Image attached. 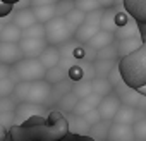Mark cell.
Listing matches in <instances>:
<instances>
[{"mask_svg": "<svg viewBox=\"0 0 146 141\" xmlns=\"http://www.w3.org/2000/svg\"><path fill=\"white\" fill-rule=\"evenodd\" d=\"M43 107L40 105H29V103H19L14 115H16V120H21L23 124L26 120H29L31 117H43Z\"/></svg>", "mask_w": 146, "mask_h": 141, "instance_id": "9a60e30c", "label": "cell"}, {"mask_svg": "<svg viewBox=\"0 0 146 141\" xmlns=\"http://www.w3.org/2000/svg\"><path fill=\"white\" fill-rule=\"evenodd\" d=\"M23 52L19 48V45H12V43H0V64L14 67L17 62H21Z\"/></svg>", "mask_w": 146, "mask_h": 141, "instance_id": "30bf717a", "label": "cell"}, {"mask_svg": "<svg viewBox=\"0 0 146 141\" xmlns=\"http://www.w3.org/2000/svg\"><path fill=\"white\" fill-rule=\"evenodd\" d=\"M67 76H69V81L74 84V83H79L84 79V72H83V67L81 64H74L69 70H67Z\"/></svg>", "mask_w": 146, "mask_h": 141, "instance_id": "1f68e13d", "label": "cell"}, {"mask_svg": "<svg viewBox=\"0 0 146 141\" xmlns=\"http://www.w3.org/2000/svg\"><path fill=\"white\" fill-rule=\"evenodd\" d=\"M115 90H113V86L107 81V79H93V93L95 95H98V96H102V98H105V96H108V95H112Z\"/></svg>", "mask_w": 146, "mask_h": 141, "instance_id": "484cf974", "label": "cell"}, {"mask_svg": "<svg viewBox=\"0 0 146 141\" xmlns=\"http://www.w3.org/2000/svg\"><path fill=\"white\" fill-rule=\"evenodd\" d=\"M115 33H108V31H100L86 47L91 50V52H100V50H103V48H107V47H110V45H113L115 43Z\"/></svg>", "mask_w": 146, "mask_h": 141, "instance_id": "e0dca14e", "label": "cell"}, {"mask_svg": "<svg viewBox=\"0 0 146 141\" xmlns=\"http://www.w3.org/2000/svg\"><path fill=\"white\" fill-rule=\"evenodd\" d=\"M102 19H103V11H96V12L86 14V19L81 24V28L76 31L74 40L79 45H88L102 31Z\"/></svg>", "mask_w": 146, "mask_h": 141, "instance_id": "5b68a950", "label": "cell"}, {"mask_svg": "<svg viewBox=\"0 0 146 141\" xmlns=\"http://www.w3.org/2000/svg\"><path fill=\"white\" fill-rule=\"evenodd\" d=\"M5 134H7V129H5V127H2V126H0V141H4Z\"/></svg>", "mask_w": 146, "mask_h": 141, "instance_id": "ab89813d", "label": "cell"}, {"mask_svg": "<svg viewBox=\"0 0 146 141\" xmlns=\"http://www.w3.org/2000/svg\"><path fill=\"white\" fill-rule=\"evenodd\" d=\"M117 59H119V52H117L115 43L110 45V47H107V48H103V50H100V52H96V60H112V62H117Z\"/></svg>", "mask_w": 146, "mask_h": 141, "instance_id": "f546056e", "label": "cell"}, {"mask_svg": "<svg viewBox=\"0 0 146 141\" xmlns=\"http://www.w3.org/2000/svg\"><path fill=\"white\" fill-rule=\"evenodd\" d=\"M12 120H16V115H14V114H0V126H2V127L7 129V126H9Z\"/></svg>", "mask_w": 146, "mask_h": 141, "instance_id": "8d00e7d4", "label": "cell"}, {"mask_svg": "<svg viewBox=\"0 0 146 141\" xmlns=\"http://www.w3.org/2000/svg\"><path fill=\"white\" fill-rule=\"evenodd\" d=\"M74 38L64 17H55L45 24V40L50 47H62Z\"/></svg>", "mask_w": 146, "mask_h": 141, "instance_id": "277c9868", "label": "cell"}, {"mask_svg": "<svg viewBox=\"0 0 146 141\" xmlns=\"http://www.w3.org/2000/svg\"><path fill=\"white\" fill-rule=\"evenodd\" d=\"M11 69H12V67H9V65H4V64H0V81L11 76Z\"/></svg>", "mask_w": 146, "mask_h": 141, "instance_id": "f35d334b", "label": "cell"}, {"mask_svg": "<svg viewBox=\"0 0 146 141\" xmlns=\"http://www.w3.org/2000/svg\"><path fill=\"white\" fill-rule=\"evenodd\" d=\"M132 129H134V138H136V141H146V115L141 117V119L132 126Z\"/></svg>", "mask_w": 146, "mask_h": 141, "instance_id": "4dcf8cb0", "label": "cell"}, {"mask_svg": "<svg viewBox=\"0 0 146 141\" xmlns=\"http://www.w3.org/2000/svg\"><path fill=\"white\" fill-rule=\"evenodd\" d=\"M110 126L112 122H107V120H100L98 124H95L90 131V136L96 141H105L107 136H108V131H110Z\"/></svg>", "mask_w": 146, "mask_h": 141, "instance_id": "cb8c5ba5", "label": "cell"}, {"mask_svg": "<svg viewBox=\"0 0 146 141\" xmlns=\"http://www.w3.org/2000/svg\"><path fill=\"white\" fill-rule=\"evenodd\" d=\"M12 23H14L19 29H23V31L28 29V28H31V26H35V24H38L35 14H33V11H31V7H29V9H19V11L14 14Z\"/></svg>", "mask_w": 146, "mask_h": 141, "instance_id": "d6986e66", "label": "cell"}, {"mask_svg": "<svg viewBox=\"0 0 146 141\" xmlns=\"http://www.w3.org/2000/svg\"><path fill=\"white\" fill-rule=\"evenodd\" d=\"M17 45H19L24 59H40V55L48 47L45 38H23Z\"/></svg>", "mask_w": 146, "mask_h": 141, "instance_id": "8992f818", "label": "cell"}, {"mask_svg": "<svg viewBox=\"0 0 146 141\" xmlns=\"http://www.w3.org/2000/svg\"><path fill=\"white\" fill-rule=\"evenodd\" d=\"M78 102H79V98L70 91V93H67V95H65V96L57 103V105H58V108H60L62 112H70V114H72V110L76 108Z\"/></svg>", "mask_w": 146, "mask_h": 141, "instance_id": "4316f807", "label": "cell"}, {"mask_svg": "<svg viewBox=\"0 0 146 141\" xmlns=\"http://www.w3.org/2000/svg\"><path fill=\"white\" fill-rule=\"evenodd\" d=\"M38 60L41 62V65H43L46 70H50V69L57 67V65L60 64V60H62L58 47H50V45H48V47L45 48V52L40 55V59H38Z\"/></svg>", "mask_w": 146, "mask_h": 141, "instance_id": "ac0fdd59", "label": "cell"}, {"mask_svg": "<svg viewBox=\"0 0 146 141\" xmlns=\"http://www.w3.org/2000/svg\"><path fill=\"white\" fill-rule=\"evenodd\" d=\"M117 64H119V62H112V60H96V62L93 64L96 78H98V79H107L108 74L113 70V67H115Z\"/></svg>", "mask_w": 146, "mask_h": 141, "instance_id": "7402d4cb", "label": "cell"}, {"mask_svg": "<svg viewBox=\"0 0 146 141\" xmlns=\"http://www.w3.org/2000/svg\"><path fill=\"white\" fill-rule=\"evenodd\" d=\"M139 33H141V38H143V40H146V26L139 28Z\"/></svg>", "mask_w": 146, "mask_h": 141, "instance_id": "60d3db41", "label": "cell"}, {"mask_svg": "<svg viewBox=\"0 0 146 141\" xmlns=\"http://www.w3.org/2000/svg\"><path fill=\"white\" fill-rule=\"evenodd\" d=\"M67 79H69L67 69H64L62 65H57V67L46 70V76H45V81H46L48 84H52V86L60 84V83H64V81H67Z\"/></svg>", "mask_w": 146, "mask_h": 141, "instance_id": "ffe728a7", "label": "cell"}, {"mask_svg": "<svg viewBox=\"0 0 146 141\" xmlns=\"http://www.w3.org/2000/svg\"><path fill=\"white\" fill-rule=\"evenodd\" d=\"M143 43H144V40L141 38V35H136V36H125V38H119V40H115V47H117V52H119V57H120V59H124V57L134 53Z\"/></svg>", "mask_w": 146, "mask_h": 141, "instance_id": "8fae6325", "label": "cell"}, {"mask_svg": "<svg viewBox=\"0 0 146 141\" xmlns=\"http://www.w3.org/2000/svg\"><path fill=\"white\" fill-rule=\"evenodd\" d=\"M16 84H17V81L12 76H9V78H5V79L0 81V98L12 96L14 95V90H16Z\"/></svg>", "mask_w": 146, "mask_h": 141, "instance_id": "83f0119b", "label": "cell"}, {"mask_svg": "<svg viewBox=\"0 0 146 141\" xmlns=\"http://www.w3.org/2000/svg\"><path fill=\"white\" fill-rule=\"evenodd\" d=\"M11 76L17 83H33L41 81L46 76V69L38 59H23L11 69Z\"/></svg>", "mask_w": 146, "mask_h": 141, "instance_id": "3957f363", "label": "cell"}, {"mask_svg": "<svg viewBox=\"0 0 146 141\" xmlns=\"http://www.w3.org/2000/svg\"><path fill=\"white\" fill-rule=\"evenodd\" d=\"M120 107H122L120 98H119V96L115 95V91H113L112 95H108V96H105V98L102 100V103H100V107H98L96 110H98V114H100L102 120L112 122V120L115 119L117 112L120 110Z\"/></svg>", "mask_w": 146, "mask_h": 141, "instance_id": "ba28073f", "label": "cell"}, {"mask_svg": "<svg viewBox=\"0 0 146 141\" xmlns=\"http://www.w3.org/2000/svg\"><path fill=\"white\" fill-rule=\"evenodd\" d=\"M84 120L93 127L95 124H98L100 120H102V117H100V114H98V110H93V112H90V114H86L84 115Z\"/></svg>", "mask_w": 146, "mask_h": 141, "instance_id": "d590c367", "label": "cell"}, {"mask_svg": "<svg viewBox=\"0 0 146 141\" xmlns=\"http://www.w3.org/2000/svg\"><path fill=\"white\" fill-rule=\"evenodd\" d=\"M102 100H103V98L98 96V95H95V93L90 95V96H86V98H83V100H79L78 105H76V108L72 110V115H76V117H84L86 114L96 110V108L100 107Z\"/></svg>", "mask_w": 146, "mask_h": 141, "instance_id": "5bb4252c", "label": "cell"}, {"mask_svg": "<svg viewBox=\"0 0 146 141\" xmlns=\"http://www.w3.org/2000/svg\"><path fill=\"white\" fill-rule=\"evenodd\" d=\"M23 40V29H19L14 23H7L0 29V43H12L17 45Z\"/></svg>", "mask_w": 146, "mask_h": 141, "instance_id": "2e32d148", "label": "cell"}, {"mask_svg": "<svg viewBox=\"0 0 146 141\" xmlns=\"http://www.w3.org/2000/svg\"><path fill=\"white\" fill-rule=\"evenodd\" d=\"M119 69L124 84L146 96V40L134 53L119 60Z\"/></svg>", "mask_w": 146, "mask_h": 141, "instance_id": "6da1fadb", "label": "cell"}, {"mask_svg": "<svg viewBox=\"0 0 146 141\" xmlns=\"http://www.w3.org/2000/svg\"><path fill=\"white\" fill-rule=\"evenodd\" d=\"M14 9V4H7V2H2L0 0V17H4V16H9Z\"/></svg>", "mask_w": 146, "mask_h": 141, "instance_id": "74e56055", "label": "cell"}, {"mask_svg": "<svg viewBox=\"0 0 146 141\" xmlns=\"http://www.w3.org/2000/svg\"><path fill=\"white\" fill-rule=\"evenodd\" d=\"M52 96V84L45 79L33 81V83H17L12 98L16 103H29V105H45L50 102Z\"/></svg>", "mask_w": 146, "mask_h": 141, "instance_id": "7a4b0ae2", "label": "cell"}, {"mask_svg": "<svg viewBox=\"0 0 146 141\" xmlns=\"http://www.w3.org/2000/svg\"><path fill=\"white\" fill-rule=\"evenodd\" d=\"M64 19H65V23H67L69 29L72 31V35H76V31L81 28V24H83V23H84V19H86V14H83L81 11L74 9V11H70L69 14H65V16H64Z\"/></svg>", "mask_w": 146, "mask_h": 141, "instance_id": "44dd1931", "label": "cell"}, {"mask_svg": "<svg viewBox=\"0 0 146 141\" xmlns=\"http://www.w3.org/2000/svg\"><path fill=\"white\" fill-rule=\"evenodd\" d=\"M17 108V103L12 96L0 98V114H14Z\"/></svg>", "mask_w": 146, "mask_h": 141, "instance_id": "836d02e7", "label": "cell"}, {"mask_svg": "<svg viewBox=\"0 0 146 141\" xmlns=\"http://www.w3.org/2000/svg\"><path fill=\"white\" fill-rule=\"evenodd\" d=\"M69 129L72 132H79V134H90L91 131V126L84 120V117H76L72 119V124H69Z\"/></svg>", "mask_w": 146, "mask_h": 141, "instance_id": "f1b7e54d", "label": "cell"}, {"mask_svg": "<svg viewBox=\"0 0 146 141\" xmlns=\"http://www.w3.org/2000/svg\"><path fill=\"white\" fill-rule=\"evenodd\" d=\"M72 93H74L79 100H83V98L93 95V81L83 79V81H79V83H74V84H72Z\"/></svg>", "mask_w": 146, "mask_h": 141, "instance_id": "d4e9b609", "label": "cell"}, {"mask_svg": "<svg viewBox=\"0 0 146 141\" xmlns=\"http://www.w3.org/2000/svg\"><path fill=\"white\" fill-rule=\"evenodd\" d=\"M31 11L38 24H46L57 17V2H31Z\"/></svg>", "mask_w": 146, "mask_h": 141, "instance_id": "52a82bcc", "label": "cell"}, {"mask_svg": "<svg viewBox=\"0 0 146 141\" xmlns=\"http://www.w3.org/2000/svg\"><path fill=\"white\" fill-rule=\"evenodd\" d=\"M124 9L139 28L146 26V0H125Z\"/></svg>", "mask_w": 146, "mask_h": 141, "instance_id": "9c48e42d", "label": "cell"}, {"mask_svg": "<svg viewBox=\"0 0 146 141\" xmlns=\"http://www.w3.org/2000/svg\"><path fill=\"white\" fill-rule=\"evenodd\" d=\"M107 81H108V83L113 86V90H115L119 84H122V83H124V79H122V74H120V69H119V64L113 67V70H112V72L108 74Z\"/></svg>", "mask_w": 146, "mask_h": 141, "instance_id": "e575fe53", "label": "cell"}, {"mask_svg": "<svg viewBox=\"0 0 146 141\" xmlns=\"http://www.w3.org/2000/svg\"><path fill=\"white\" fill-rule=\"evenodd\" d=\"M144 115H146L144 112H139V110H136V108H132V107H127V105H122L120 110L117 112L113 122H115V124H122V126H134V124H136L141 117H144Z\"/></svg>", "mask_w": 146, "mask_h": 141, "instance_id": "7c38bea8", "label": "cell"}, {"mask_svg": "<svg viewBox=\"0 0 146 141\" xmlns=\"http://www.w3.org/2000/svg\"><path fill=\"white\" fill-rule=\"evenodd\" d=\"M107 141H136L132 126H122V124L112 122Z\"/></svg>", "mask_w": 146, "mask_h": 141, "instance_id": "4fadbf2b", "label": "cell"}, {"mask_svg": "<svg viewBox=\"0 0 146 141\" xmlns=\"http://www.w3.org/2000/svg\"><path fill=\"white\" fill-rule=\"evenodd\" d=\"M23 38H45V26L43 24H35V26L24 29Z\"/></svg>", "mask_w": 146, "mask_h": 141, "instance_id": "d6a6232c", "label": "cell"}, {"mask_svg": "<svg viewBox=\"0 0 146 141\" xmlns=\"http://www.w3.org/2000/svg\"><path fill=\"white\" fill-rule=\"evenodd\" d=\"M76 9L81 11L83 14H91L96 11H102V7L107 5V2H98V0H79V2H74Z\"/></svg>", "mask_w": 146, "mask_h": 141, "instance_id": "603a6c76", "label": "cell"}]
</instances>
